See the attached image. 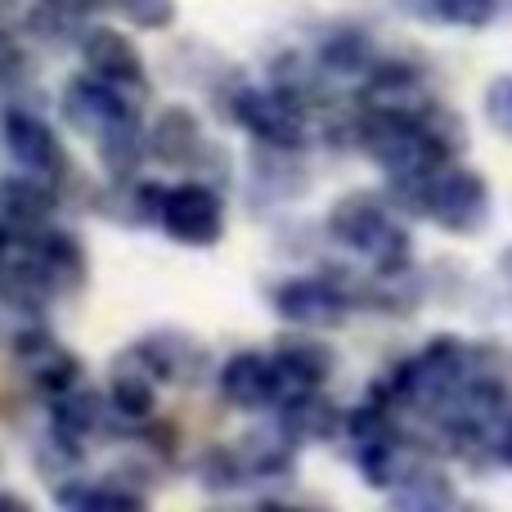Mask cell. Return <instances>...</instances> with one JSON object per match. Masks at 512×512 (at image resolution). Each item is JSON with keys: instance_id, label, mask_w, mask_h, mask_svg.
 Instances as JSON below:
<instances>
[{"instance_id": "6da1fadb", "label": "cell", "mask_w": 512, "mask_h": 512, "mask_svg": "<svg viewBox=\"0 0 512 512\" xmlns=\"http://www.w3.org/2000/svg\"><path fill=\"white\" fill-rule=\"evenodd\" d=\"M328 234L355 256H364L378 274L409 265V234L391 221V203H382L378 194L337 198L333 212H328Z\"/></svg>"}, {"instance_id": "7a4b0ae2", "label": "cell", "mask_w": 512, "mask_h": 512, "mask_svg": "<svg viewBox=\"0 0 512 512\" xmlns=\"http://www.w3.org/2000/svg\"><path fill=\"white\" fill-rule=\"evenodd\" d=\"M216 99H221V113L234 126H243L256 144L292 149V153L306 144V113H301V99L288 95V90L279 86L261 90V86H248V81H230Z\"/></svg>"}, {"instance_id": "3957f363", "label": "cell", "mask_w": 512, "mask_h": 512, "mask_svg": "<svg viewBox=\"0 0 512 512\" xmlns=\"http://www.w3.org/2000/svg\"><path fill=\"white\" fill-rule=\"evenodd\" d=\"M355 301H364V283L355 288L342 270H324V274H306V279H288L270 292V306L279 319H288L292 328H342L351 319Z\"/></svg>"}, {"instance_id": "277c9868", "label": "cell", "mask_w": 512, "mask_h": 512, "mask_svg": "<svg viewBox=\"0 0 512 512\" xmlns=\"http://www.w3.org/2000/svg\"><path fill=\"white\" fill-rule=\"evenodd\" d=\"M158 225L180 248H216L225 234L221 189L207 185V180H180V185H171L167 198H162Z\"/></svg>"}, {"instance_id": "5b68a950", "label": "cell", "mask_w": 512, "mask_h": 512, "mask_svg": "<svg viewBox=\"0 0 512 512\" xmlns=\"http://www.w3.org/2000/svg\"><path fill=\"white\" fill-rule=\"evenodd\" d=\"M0 140H5L9 158H14L27 176L45 180V185H54V189L68 180V171H72L68 149H63L59 135L36 113H27V108H5V113H0Z\"/></svg>"}, {"instance_id": "8992f818", "label": "cell", "mask_w": 512, "mask_h": 512, "mask_svg": "<svg viewBox=\"0 0 512 512\" xmlns=\"http://www.w3.org/2000/svg\"><path fill=\"white\" fill-rule=\"evenodd\" d=\"M14 364L27 378V387H36L45 400L72 391L81 382V373H86L77 351H68L45 324H27L14 333Z\"/></svg>"}, {"instance_id": "52a82bcc", "label": "cell", "mask_w": 512, "mask_h": 512, "mask_svg": "<svg viewBox=\"0 0 512 512\" xmlns=\"http://www.w3.org/2000/svg\"><path fill=\"white\" fill-rule=\"evenodd\" d=\"M131 108H140V99L117 90V86H108V81L95 77L90 68L77 72V77H68L63 99H59L63 126L77 135H90V140H99V135L108 131V122H117V117L131 113Z\"/></svg>"}, {"instance_id": "ba28073f", "label": "cell", "mask_w": 512, "mask_h": 512, "mask_svg": "<svg viewBox=\"0 0 512 512\" xmlns=\"http://www.w3.org/2000/svg\"><path fill=\"white\" fill-rule=\"evenodd\" d=\"M432 221L450 234H477L490 221V185L468 167H445L432 176Z\"/></svg>"}, {"instance_id": "9c48e42d", "label": "cell", "mask_w": 512, "mask_h": 512, "mask_svg": "<svg viewBox=\"0 0 512 512\" xmlns=\"http://www.w3.org/2000/svg\"><path fill=\"white\" fill-rule=\"evenodd\" d=\"M81 59L95 77H104L108 86L126 90V95L144 99L149 95V72H144V54L135 50V41L117 27L95 23L90 32H81Z\"/></svg>"}, {"instance_id": "30bf717a", "label": "cell", "mask_w": 512, "mask_h": 512, "mask_svg": "<svg viewBox=\"0 0 512 512\" xmlns=\"http://www.w3.org/2000/svg\"><path fill=\"white\" fill-rule=\"evenodd\" d=\"M333 369H337V355L319 337H279L274 342V378H279L274 409H283L288 400L306 396V391H319L333 378Z\"/></svg>"}, {"instance_id": "8fae6325", "label": "cell", "mask_w": 512, "mask_h": 512, "mask_svg": "<svg viewBox=\"0 0 512 512\" xmlns=\"http://www.w3.org/2000/svg\"><path fill=\"white\" fill-rule=\"evenodd\" d=\"M27 243H32V256H36V270L45 274V283H50L54 297H77L81 288H86L90 279V256L81 248L77 234L68 230H36L27 234Z\"/></svg>"}, {"instance_id": "7c38bea8", "label": "cell", "mask_w": 512, "mask_h": 512, "mask_svg": "<svg viewBox=\"0 0 512 512\" xmlns=\"http://www.w3.org/2000/svg\"><path fill=\"white\" fill-rule=\"evenodd\" d=\"M158 369L149 364V355L140 351V342L126 346L113 360V373H108V400L122 418L131 423H144V418L158 414Z\"/></svg>"}, {"instance_id": "4fadbf2b", "label": "cell", "mask_w": 512, "mask_h": 512, "mask_svg": "<svg viewBox=\"0 0 512 512\" xmlns=\"http://www.w3.org/2000/svg\"><path fill=\"white\" fill-rule=\"evenodd\" d=\"M140 351L149 355L158 378L176 382V387H198L207 378V369H212V351L185 328H158V333H149L140 342Z\"/></svg>"}, {"instance_id": "5bb4252c", "label": "cell", "mask_w": 512, "mask_h": 512, "mask_svg": "<svg viewBox=\"0 0 512 512\" xmlns=\"http://www.w3.org/2000/svg\"><path fill=\"white\" fill-rule=\"evenodd\" d=\"M221 387L225 405L234 409H274V391H279V378H274V355H261V351H234L230 360L221 364Z\"/></svg>"}, {"instance_id": "9a60e30c", "label": "cell", "mask_w": 512, "mask_h": 512, "mask_svg": "<svg viewBox=\"0 0 512 512\" xmlns=\"http://www.w3.org/2000/svg\"><path fill=\"white\" fill-rule=\"evenodd\" d=\"M203 149H207L203 122L185 104L162 108L158 122L149 126V158H158L162 167H198Z\"/></svg>"}, {"instance_id": "2e32d148", "label": "cell", "mask_w": 512, "mask_h": 512, "mask_svg": "<svg viewBox=\"0 0 512 512\" xmlns=\"http://www.w3.org/2000/svg\"><path fill=\"white\" fill-rule=\"evenodd\" d=\"M59 207V189L36 176H0V221L14 234H36Z\"/></svg>"}, {"instance_id": "e0dca14e", "label": "cell", "mask_w": 512, "mask_h": 512, "mask_svg": "<svg viewBox=\"0 0 512 512\" xmlns=\"http://www.w3.org/2000/svg\"><path fill=\"white\" fill-rule=\"evenodd\" d=\"M297 445L301 441L279 423V418H274V423L252 427V432L239 441L243 472L256 477V481H283V477H292V468H297Z\"/></svg>"}, {"instance_id": "ac0fdd59", "label": "cell", "mask_w": 512, "mask_h": 512, "mask_svg": "<svg viewBox=\"0 0 512 512\" xmlns=\"http://www.w3.org/2000/svg\"><path fill=\"white\" fill-rule=\"evenodd\" d=\"M162 198L167 189L153 185V180H108L104 194H95V212L113 225H126V230H140V225H158L162 216Z\"/></svg>"}, {"instance_id": "d6986e66", "label": "cell", "mask_w": 512, "mask_h": 512, "mask_svg": "<svg viewBox=\"0 0 512 512\" xmlns=\"http://www.w3.org/2000/svg\"><path fill=\"white\" fill-rule=\"evenodd\" d=\"M391 504L396 508H450L454 504V481L436 468L432 459H418V454H400V468H396V481H391Z\"/></svg>"}, {"instance_id": "ffe728a7", "label": "cell", "mask_w": 512, "mask_h": 512, "mask_svg": "<svg viewBox=\"0 0 512 512\" xmlns=\"http://www.w3.org/2000/svg\"><path fill=\"white\" fill-rule=\"evenodd\" d=\"M108 409H113V400H104L99 391L90 387H72L63 391V396L50 400V427L59 436H68L72 445H86L90 436L108 432Z\"/></svg>"}, {"instance_id": "44dd1931", "label": "cell", "mask_w": 512, "mask_h": 512, "mask_svg": "<svg viewBox=\"0 0 512 512\" xmlns=\"http://www.w3.org/2000/svg\"><path fill=\"white\" fill-rule=\"evenodd\" d=\"M144 158H149V131L140 126V108H131L99 135V162H104L108 180H131L140 176Z\"/></svg>"}, {"instance_id": "7402d4cb", "label": "cell", "mask_w": 512, "mask_h": 512, "mask_svg": "<svg viewBox=\"0 0 512 512\" xmlns=\"http://www.w3.org/2000/svg\"><path fill=\"white\" fill-rule=\"evenodd\" d=\"M364 104H369V108H387V113H418V108L427 104L418 68H409V63H400V59H387V63L378 59L369 68Z\"/></svg>"}, {"instance_id": "603a6c76", "label": "cell", "mask_w": 512, "mask_h": 512, "mask_svg": "<svg viewBox=\"0 0 512 512\" xmlns=\"http://www.w3.org/2000/svg\"><path fill=\"white\" fill-rule=\"evenodd\" d=\"M274 414H279V423L288 427L297 441H333L337 432H346V414L328 396H319V391H306V396L288 400V405L274 409Z\"/></svg>"}, {"instance_id": "cb8c5ba5", "label": "cell", "mask_w": 512, "mask_h": 512, "mask_svg": "<svg viewBox=\"0 0 512 512\" xmlns=\"http://www.w3.org/2000/svg\"><path fill=\"white\" fill-rule=\"evenodd\" d=\"M315 63L324 72H333V77H364V72L378 63V54H373V41L364 27H333V32L319 41V54Z\"/></svg>"}, {"instance_id": "d4e9b609", "label": "cell", "mask_w": 512, "mask_h": 512, "mask_svg": "<svg viewBox=\"0 0 512 512\" xmlns=\"http://www.w3.org/2000/svg\"><path fill=\"white\" fill-rule=\"evenodd\" d=\"M292 149H270V144H261V153H256L252 162V194L265 198V203H288V198H297L301 189H306V176L297 171V162H288Z\"/></svg>"}, {"instance_id": "484cf974", "label": "cell", "mask_w": 512, "mask_h": 512, "mask_svg": "<svg viewBox=\"0 0 512 512\" xmlns=\"http://www.w3.org/2000/svg\"><path fill=\"white\" fill-rule=\"evenodd\" d=\"M418 126H423L427 144H432V153L441 158V167H450L454 158H459L463 149H468V126H463V117L454 113V108L445 104H423L418 108Z\"/></svg>"}, {"instance_id": "4316f807", "label": "cell", "mask_w": 512, "mask_h": 512, "mask_svg": "<svg viewBox=\"0 0 512 512\" xmlns=\"http://www.w3.org/2000/svg\"><path fill=\"white\" fill-rule=\"evenodd\" d=\"M468 382H481V387H508L512 382V351L504 342L468 346Z\"/></svg>"}, {"instance_id": "83f0119b", "label": "cell", "mask_w": 512, "mask_h": 512, "mask_svg": "<svg viewBox=\"0 0 512 512\" xmlns=\"http://www.w3.org/2000/svg\"><path fill=\"white\" fill-rule=\"evenodd\" d=\"M198 477H203L207 495H230V490H239V481H243L239 450H221V445H212V450L203 454V463H198Z\"/></svg>"}, {"instance_id": "f1b7e54d", "label": "cell", "mask_w": 512, "mask_h": 512, "mask_svg": "<svg viewBox=\"0 0 512 512\" xmlns=\"http://www.w3.org/2000/svg\"><path fill=\"white\" fill-rule=\"evenodd\" d=\"M113 5L144 32H162L176 23V0H113Z\"/></svg>"}, {"instance_id": "f546056e", "label": "cell", "mask_w": 512, "mask_h": 512, "mask_svg": "<svg viewBox=\"0 0 512 512\" xmlns=\"http://www.w3.org/2000/svg\"><path fill=\"white\" fill-rule=\"evenodd\" d=\"M23 77H27L23 45H18L9 32H0V95H5V90H18L23 86Z\"/></svg>"}, {"instance_id": "4dcf8cb0", "label": "cell", "mask_w": 512, "mask_h": 512, "mask_svg": "<svg viewBox=\"0 0 512 512\" xmlns=\"http://www.w3.org/2000/svg\"><path fill=\"white\" fill-rule=\"evenodd\" d=\"M486 117L495 122V131L512 135V77L490 81V90H486Z\"/></svg>"}, {"instance_id": "1f68e13d", "label": "cell", "mask_w": 512, "mask_h": 512, "mask_svg": "<svg viewBox=\"0 0 512 512\" xmlns=\"http://www.w3.org/2000/svg\"><path fill=\"white\" fill-rule=\"evenodd\" d=\"M396 5L423 23H454V0H396Z\"/></svg>"}, {"instance_id": "d6a6232c", "label": "cell", "mask_w": 512, "mask_h": 512, "mask_svg": "<svg viewBox=\"0 0 512 512\" xmlns=\"http://www.w3.org/2000/svg\"><path fill=\"white\" fill-rule=\"evenodd\" d=\"M54 9H63L68 18H86V14H95V9H104L108 0H50Z\"/></svg>"}, {"instance_id": "836d02e7", "label": "cell", "mask_w": 512, "mask_h": 512, "mask_svg": "<svg viewBox=\"0 0 512 512\" xmlns=\"http://www.w3.org/2000/svg\"><path fill=\"white\" fill-rule=\"evenodd\" d=\"M14 239H18V234L9 230L5 221H0V261H5V256H9V248H14Z\"/></svg>"}, {"instance_id": "e575fe53", "label": "cell", "mask_w": 512, "mask_h": 512, "mask_svg": "<svg viewBox=\"0 0 512 512\" xmlns=\"http://www.w3.org/2000/svg\"><path fill=\"white\" fill-rule=\"evenodd\" d=\"M0 508H14V512H27L32 504L27 499H18V495H0Z\"/></svg>"}]
</instances>
